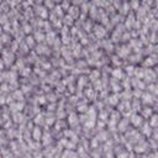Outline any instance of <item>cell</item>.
Instances as JSON below:
<instances>
[{
  "label": "cell",
  "instance_id": "obj_1",
  "mask_svg": "<svg viewBox=\"0 0 158 158\" xmlns=\"http://www.w3.org/2000/svg\"><path fill=\"white\" fill-rule=\"evenodd\" d=\"M135 24H136V20H135V17H133V14L130 13L129 15H127V17H126L125 27H126V29H132Z\"/></svg>",
  "mask_w": 158,
  "mask_h": 158
},
{
  "label": "cell",
  "instance_id": "obj_2",
  "mask_svg": "<svg viewBox=\"0 0 158 158\" xmlns=\"http://www.w3.org/2000/svg\"><path fill=\"white\" fill-rule=\"evenodd\" d=\"M94 33H95V36L96 37H103L105 33H106V30H105L104 26H101V25H95L94 26Z\"/></svg>",
  "mask_w": 158,
  "mask_h": 158
},
{
  "label": "cell",
  "instance_id": "obj_3",
  "mask_svg": "<svg viewBox=\"0 0 158 158\" xmlns=\"http://www.w3.org/2000/svg\"><path fill=\"white\" fill-rule=\"evenodd\" d=\"M79 14H80V11H79V6H74L72 5L69 7L68 10V15H70L73 19H78L79 17Z\"/></svg>",
  "mask_w": 158,
  "mask_h": 158
},
{
  "label": "cell",
  "instance_id": "obj_4",
  "mask_svg": "<svg viewBox=\"0 0 158 158\" xmlns=\"http://www.w3.org/2000/svg\"><path fill=\"white\" fill-rule=\"evenodd\" d=\"M130 10H131V6H130L129 1H123L121 9H120V13H121V15H129L130 14Z\"/></svg>",
  "mask_w": 158,
  "mask_h": 158
},
{
  "label": "cell",
  "instance_id": "obj_5",
  "mask_svg": "<svg viewBox=\"0 0 158 158\" xmlns=\"http://www.w3.org/2000/svg\"><path fill=\"white\" fill-rule=\"evenodd\" d=\"M142 116H140V115H137V114H133L132 116H131V122L133 123L135 126H140L141 123H142Z\"/></svg>",
  "mask_w": 158,
  "mask_h": 158
},
{
  "label": "cell",
  "instance_id": "obj_6",
  "mask_svg": "<svg viewBox=\"0 0 158 158\" xmlns=\"http://www.w3.org/2000/svg\"><path fill=\"white\" fill-rule=\"evenodd\" d=\"M111 74H112V78H114V79H122V78H123L122 69H120V68L112 69V70H111Z\"/></svg>",
  "mask_w": 158,
  "mask_h": 158
},
{
  "label": "cell",
  "instance_id": "obj_7",
  "mask_svg": "<svg viewBox=\"0 0 158 158\" xmlns=\"http://www.w3.org/2000/svg\"><path fill=\"white\" fill-rule=\"evenodd\" d=\"M52 13H54L56 15H57L58 19H63L64 16H63V13H64V10H63V7L61 5H56V7L53 9V11Z\"/></svg>",
  "mask_w": 158,
  "mask_h": 158
},
{
  "label": "cell",
  "instance_id": "obj_8",
  "mask_svg": "<svg viewBox=\"0 0 158 158\" xmlns=\"http://www.w3.org/2000/svg\"><path fill=\"white\" fill-rule=\"evenodd\" d=\"M35 37L33 36H31V35H29V36H26V40H25V43L27 44V46L30 47V48H33L35 47Z\"/></svg>",
  "mask_w": 158,
  "mask_h": 158
},
{
  "label": "cell",
  "instance_id": "obj_9",
  "mask_svg": "<svg viewBox=\"0 0 158 158\" xmlns=\"http://www.w3.org/2000/svg\"><path fill=\"white\" fill-rule=\"evenodd\" d=\"M62 21L64 22V26H72V25H73V22H74V19H73L72 16H70V15L67 14L66 16L62 19Z\"/></svg>",
  "mask_w": 158,
  "mask_h": 158
},
{
  "label": "cell",
  "instance_id": "obj_10",
  "mask_svg": "<svg viewBox=\"0 0 158 158\" xmlns=\"http://www.w3.org/2000/svg\"><path fill=\"white\" fill-rule=\"evenodd\" d=\"M43 4H44V6H46L47 9H50L52 11H53V9L56 7V1H54V0H44Z\"/></svg>",
  "mask_w": 158,
  "mask_h": 158
},
{
  "label": "cell",
  "instance_id": "obj_11",
  "mask_svg": "<svg viewBox=\"0 0 158 158\" xmlns=\"http://www.w3.org/2000/svg\"><path fill=\"white\" fill-rule=\"evenodd\" d=\"M13 118H14V122H16V123L24 121V115L20 114V112H14Z\"/></svg>",
  "mask_w": 158,
  "mask_h": 158
},
{
  "label": "cell",
  "instance_id": "obj_12",
  "mask_svg": "<svg viewBox=\"0 0 158 158\" xmlns=\"http://www.w3.org/2000/svg\"><path fill=\"white\" fill-rule=\"evenodd\" d=\"M33 37H35V40L37 41V42H42V41L46 40V35H44L43 32H40V31H37Z\"/></svg>",
  "mask_w": 158,
  "mask_h": 158
},
{
  "label": "cell",
  "instance_id": "obj_13",
  "mask_svg": "<svg viewBox=\"0 0 158 158\" xmlns=\"http://www.w3.org/2000/svg\"><path fill=\"white\" fill-rule=\"evenodd\" d=\"M13 96H14V99H16L17 101H22L24 100V92H21V90H15Z\"/></svg>",
  "mask_w": 158,
  "mask_h": 158
},
{
  "label": "cell",
  "instance_id": "obj_14",
  "mask_svg": "<svg viewBox=\"0 0 158 158\" xmlns=\"http://www.w3.org/2000/svg\"><path fill=\"white\" fill-rule=\"evenodd\" d=\"M140 0H130V6H131V9L132 10H138L140 9Z\"/></svg>",
  "mask_w": 158,
  "mask_h": 158
},
{
  "label": "cell",
  "instance_id": "obj_15",
  "mask_svg": "<svg viewBox=\"0 0 158 158\" xmlns=\"http://www.w3.org/2000/svg\"><path fill=\"white\" fill-rule=\"evenodd\" d=\"M119 95L118 94H112L111 96H109L108 99H109V103H110L111 105H116V104H119Z\"/></svg>",
  "mask_w": 158,
  "mask_h": 158
},
{
  "label": "cell",
  "instance_id": "obj_16",
  "mask_svg": "<svg viewBox=\"0 0 158 158\" xmlns=\"http://www.w3.org/2000/svg\"><path fill=\"white\" fill-rule=\"evenodd\" d=\"M46 40H47V43H50V44H52L56 41V36H54V33L53 32H48L47 35H46Z\"/></svg>",
  "mask_w": 158,
  "mask_h": 158
},
{
  "label": "cell",
  "instance_id": "obj_17",
  "mask_svg": "<svg viewBox=\"0 0 158 158\" xmlns=\"http://www.w3.org/2000/svg\"><path fill=\"white\" fill-rule=\"evenodd\" d=\"M143 103L145 104H152L153 103V99H152V95L151 94H143Z\"/></svg>",
  "mask_w": 158,
  "mask_h": 158
},
{
  "label": "cell",
  "instance_id": "obj_18",
  "mask_svg": "<svg viewBox=\"0 0 158 158\" xmlns=\"http://www.w3.org/2000/svg\"><path fill=\"white\" fill-rule=\"evenodd\" d=\"M33 138H35L36 141H39L41 138V130L39 127H35V130H33Z\"/></svg>",
  "mask_w": 158,
  "mask_h": 158
},
{
  "label": "cell",
  "instance_id": "obj_19",
  "mask_svg": "<svg viewBox=\"0 0 158 158\" xmlns=\"http://www.w3.org/2000/svg\"><path fill=\"white\" fill-rule=\"evenodd\" d=\"M70 1H68V0H63V1L61 3V6L63 7V10L64 11H68L69 10V7H70Z\"/></svg>",
  "mask_w": 158,
  "mask_h": 158
},
{
  "label": "cell",
  "instance_id": "obj_20",
  "mask_svg": "<svg viewBox=\"0 0 158 158\" xmlns=\"http://www.w3.org/2000/svg\"><path fill=\"white\" fill-rule=\"evenodd\" d=\"M151 119L152 120H151V123H149V125L153 126V127H157L158 126V115H153Z\"/></svg>",
  "mask_w": 158,
  "mask_h": 158
},
{
  "label": "cell",
  "instance_id": "obj_21",
  "mask_svg": "<svg viewBox=\"0 0 158 158\" xmlns=\"http://www.w3.org/2000/svg\"><path fill=\"white\" fill-rule=\"evenodd\" d=\"M140 101H138V99H133V105H132V110L133 111H137V110H141L140 109Z\"/></svg>",
  "mask_w": 158,
  "mask_h": 158
},
{
  "label": "cell",
  "instance_id": "obj_22",
  "mask_svg": "<svg viewBox=\"0 0 158 158\" xmlns=\"http://www.w3.org/2000/svg\"><path fill=\"white\" fill-rule=\"evenodd\" d=\"M24 32L26 33V35H29V33H31V31H32V26L31 25H29V24H24Z\"/></svg>",
  "mask_w": 158,
  "mask_h": 158
},
{
  "label": "cell",
  "instance_id": "obj_23",
  "mask_svg": "<svg viewBox=\"0 0 158 158\" xmlns=\"http://www.w3.org/2000/svg\"><path fill=\"white\" fill-rule=\"evenodd\" d=\"M84 29H85V31H90V29H92V20L90 19H88L84 22Z\"/></svg>",
  "mask_w": 158,
  "mask_h": 158
},
{
  "label": "cell",
  "instance_id": "obj_24",
  "mask_svg": "<svg viewBox=\"0 0 158 158\" xmlns=\"http://www.w3.org/2000/svg\"><path fill=\"white\" fill-rule=\"evenodd\" d=\"M142 114H143L145 118H147V116H151V115H152V109H151V108H145V109H143V112H142Z\"/></svg>",
  "mask_w": 158,
  "mask_h": 158
},
{
  "label": "cell",
  "instance_id": "obj_25",
  "mask_svg": "<svg viewBox=\"0 0 158 158\" xmlns=\"http://www.w3.org/2000/svg\"><path fill=\"white\" fill-rule=\"evenodd\" d=\"M33 121H35V123H37V125H39V123H42L43 122V116L42 115H37Z\"/></svg>",
  "mask_w": 158,
  "mask_h": 158
},
{
  "label": "cell",
  "instance_id": "obj_26",
  "mask_svg": "<svg viewBox=\"0 0 158 158\" xmlns=\"http://www.w3.org/2000/svg\"><path fill=\"white\" fill-rule=\"evenodd\" d=\"M1 39H3V43H9V42H11L10 36H9V35H6V33H4Z\"/></svg>",
  "mask_w": 158,
  "mask_h": 158
},
{
  "label": "cell",
  "instance_id": "obj_27",
  "mask_svg": "<svg viewBox=\"0 0 158 158\" xmlns=\"http://www.w3.org/2000/svg\"><path fill=\"white\" fill-rule=\"evenodd\" d=\"M120 19H122V16L121 15H114V17H112V24H118V22H120Z\"/></svg>",
  "mask_w": 158,
  "mask_h": 158
},
{
  "label": "cell",
  "instance_id": "obj_28",
  "mask_svg": "<svg viewBox=\"0 0 158 158\" xmlns=\"http://www.w3.org/2000/svg\"><path fill=\"white\" fill-rule=\"evenodd\" d=\"M85 0H72V5H74V6H79V5H82L83 3H84Z\"/></svg>",
  "mask_w": 158,
  "mask_h": 158
},
{
  "label": "cell",
  "instance_id": "obj_29",
  "mask_svg": "<svg viewBox=\"0 0 158 158\" xmlns=\"http://www.w3.org/2000/svg\"><path fill=\"white\" fill-rule=\"evenodd\" d=\"M126 73H127V74H133V73H135V67H133V66L126 67Z\"/></svg>",
  "mask_w": 158,
  "mask_h": 158
},
{
  "label": "cell",
  "instance_id": "obj_30",
  "mask_svg": "<svg viewBox=\"0 0 158 158\" xmlns=\"http://www.w3.org/2000/svg\"><path fill=\"white\" fill-rule=\"evenodd\" d=\"M112 62H114L116 66H120V64H121V61H120V57H119V56H115V57H112Z\"/></svg>",
  "mask_w": 158,
  "mask_h": 158
},
{
  "label": "cell",
  "instance_id": "obj_31",
  "mask_svg": "<svg viewBox=\"0 0 158 158\" xmlns=\"http://www.w3.org/2000/svg\"><path fill=\"white\" fill-rule=\"evenodd\" d=\"M7 22H10V21H7V15L6 14H3L1 15V24L5 25V24H7Z\"/></svg>",
  "mask_w": 158,
  "mask_h": 158
},
{
  "label": "cell",
  "instance_id": "obj_32",
  "mask_svg": "<svg viewBox=\"0 0 158 158\" xmlns=\"http://www.w3.org/2000/svg\"><path fill=\"white\" fill-rule=\"evenodd\" d=\"M156 10L158 11V0H156Z\"/></svg>",
  "mask_w": 158,
  "mask_h": 158
},
{
  "label": "cell",
  "instance_id": "obj_33",
  "mask_svg": "<svg viewBox=\"0 0 158 158\" xmlns=\"http://www.w3.org/2000/svg\"><path fill=\"white\" fill-rule=\"evenodd\" d=\"M54 1H56V3H62L63 0H54Z\"/></svg>",
  "mask_w": 158,
  "mask_h": 158
},
{
  "label": "cell",
  "instance_id": "obj_34",
  "mask_svg": "<svg viewBox=\"0 0 158 158\" xmlns=\"http://www.w3.org/2000/svg\"><path fill=\"white\" fill-rule=\"evenodd\" d=\"M5 1H6V3H9V1H10V0H5Z\"/></svg>",
  "mask_w": 158,
  "mask_h": 158
},
{
  "label": "cell",
  "instance_id": "obj_35",
  "mask_svg": "<svg viewBox=\"0 0 158 158\" xmlns=\"http://www.w3.org/2000/svg\"><path fill=\"white\" fill-rule=\"evenodd\" d=\"M123 1H127V0H123Z\"/></svg>",
  "mask_w": 158,
  "mask_h": 158
}]
</instances>
